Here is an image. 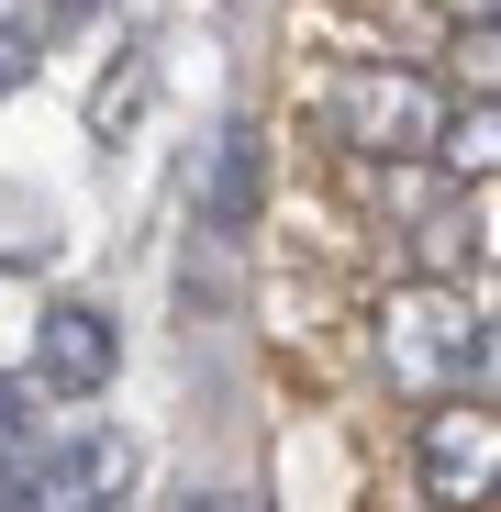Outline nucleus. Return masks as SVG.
Returning a JSON list of instances; mask_svg holds the SVG:
<instances>
[{"mask_svg": "<svg viewBox=\"0 0 501 512\" xmlns=\"http://www.w3.org/2000/svg\"><path fill=\"white\" fill-rule=\"evenodd\" d=\"M379 368L401 401H490V312L446 279H412L379 301Z\"/></svg>", "mask_w": 501, "mask_h": 512, "instance_id": "nucleus-1", "label": "nucleus"}, {"mask_svg": "<svg viewBox=\"0 0 501 512\" xmlns=\"http://www.w3.org/2000/svg\"><path fill=\"white\" fill-rule=\"evenodd\" d=\"M323 134L346 145V156H390V167H401V156H435L446 101H435V78L368 56V67H334V78H323Z\"/></svg>", "mask_w": 501, "mask_h": 512, "instance_id": "nucleus-2", "label": "nucleus"}, {"mask_svg": "<svg viewBox=\"0 0 501 512\" xmlns=\"http://www.w3.org/2000/svg\"><path fill=\"white\" fill-rule=\"evenodd\" d=\"M490 468H501L490 401H435L424 423H412V479H424L435 512H479L490 501Z\"/></svg>", "mask_w": 501, "mask_h": 512, "instance_id": "nucleus-3", "label": "nucleus"}, {"mask_svg": "<svg viewBox=\"0 0 501 512\" xmlns=\"http://www.w3.org/2000/svg\"><path fill=\"white\" fill-rule=\"evenodd\" d=\"M123 368V323L101 301H45L34 312V390L45 401H101Z\"/></svg>", "mask_w": 501, "mask_h": 512, "instance_id": "nucleus-4", "label": "nucleus"}, {"mask_svg": "<svg viewBox=\"0 0 501 512\" xmlns=\"http://www.w3.org/2000/svg\"><path fill=\"white\" fill-rule=\"evenodd\" d=\"M123 490H134V446L112 435V423H90V435H67V446H45V457H34L23 512H112Z\"/></svg>", "mask_w": 501, "mask_h": 512, "instance_id": "nucleus-5", "label": "nucleus"}, {"mask_svg": "<svg viewBox=\"0 0 501 512\" xmlns=\"http://www.w3.org/2000/svg\"><path fill=\"white\" fill-rule=\"evenodd\" d=\"M257 190H268V134L234 112V123L212 134V167H201V212H212V234H245V223H257Z\"/></svg>", "mask_w": 501, "mask_h": 512, "instance_id": "nucleus-6", "label": "nucleus"}, {"mask_svg": "<svg viewBox=\"0 0 501 512\" xmlns=\"http://www.w3.org/2000/svg\"><path fill=\"white\" fill-rule=\"evenodd\" d=\"M34 412H23V379H0V512H23V490H34Z\"/></svg>", "mask_w": 501, "mask_h": 512, "instance_id": "nucleus-7", "label": "nucleus"}, {"mask_svg": "<svg viewBox=\"0 0 501 512\" xmlns=\"http://www.w3.org/2000/svg\"><path fill=\"white\" fill-rule=\"evenodd\" d=\"M0 268H56V212L0 190Z\"/></svg>", "mask_w": 501, "mask_h": 512, "instance_id": "nucleus-8", "label": "nucleus"}, {"mask_svg": "<svg viewBox=\"0 0 501 512\" xmlns=\"http://www.w3.org/2000/svg\"><path fill=\"white\" fill-rule=\"evenodd\" d=\"M490 145H501V112L479 101V112H446V134H435V156L457 167V179H490Z\"/></svg>", "mask_w": 501, "mask_h": 512, "instance_id": "nucleus-9", "label": "nucleus"}, {"mask_svg": "<svg viewBox=\"0 0 501 512\" xmlns=\"http://www.w3.org/2000/svg\"><path fill=\"white\" fill-rule=\"evenodd\" d=\"M134 112H145V67H112L101 90H90V134H123Z\"/></svg>", "mask_w": 501, "mask_h": 512, "instance_id": "nucleus-10", "label": "nucleus"}, {"mask_svg": "<svg viewBox=\"0 0 501 512\" xmlns=\"http://www.w3.org/2000/svg\"><path fill=\"white\" fill-rule=\"evenodd\" d=\"M34 78V23H0V90H23Z\"/></svg>", "mask_w": 501, "mask_h": 512, "instance_id": "nucleus-11", "label": "nucleus"}, {"mask_svg": "<svg viewBox=\"0 0 501 512\" xmlns=\"http://www.w3.org/2000/svg\"><path fill=\"white\" fill-rule=\"evenodd\" d=\"M78 12H101V0H56V12H45V23H78Z\"/></svg>", "mask_w": 501, "mask_h": 512, "instance_id": "nucleus-12", "label": "nucleus"}, {"mask_svg": "<svg viewBox=\"0 0 501 512\" xmlns=\"http://www.w3.org/2000/svg\"><path fill=\"white\" fill-rule=\"evenodd\" d=\"M167 512H212V490H190V501H167Z\"/></svg>", "mask_w": 501, "mask_h": 512, "instance_id": "nucleus-13", "label": "nucleus"}, {"mask_svg": "<svg viewBox=\"0 0 501 512\" xmlns=\"http://www.w3.org/2000/svg\"><path fill=\"white\" fill-rule=\"evenodd\" d=\"M457 12H468V23H490V0H457Z\"/></svg>", "mask_w": 501, "mask_h": 512, "instance_id": "nucleus-14", "label": "nucleus"}]
</instances>
